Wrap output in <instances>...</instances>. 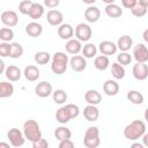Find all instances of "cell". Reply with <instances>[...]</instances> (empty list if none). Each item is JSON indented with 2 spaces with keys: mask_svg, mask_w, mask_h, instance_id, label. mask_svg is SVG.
<instances>
[{
  "mask_svg": "<svg viewBox=\"0 0 148 148\" xmlns=\"http://www.w3.org/2000/svg\"><path fill=\"white\" fill-rule=\"evenodd\" d=\"M145 133H146V125L141 120H133L124 128V136L130 141L140 139Z\"/></svg>",
  "mask_w": 148,
  "mask_h": 148,
  "instance_id": "1",
  "label": "cell"
},
{
  "mask_svg": "<svg viewBox=\"0 0 148 148\" xmlns=\"http://www.w3.org/2000/svg\"><path fill=\"white\" fill-rule=\"evenodd\" d=\"M68 57L65 52H56L52 56V61H51V71L57 74L61 75L66 72L67 65H68Z\"/></svg>",
  "mask_w": 148,
  "mask_h": 148,
  "instance_id": "2",
  "label": "cell"
},
{
  "mask_svg": "<svg viewBox=\"0 0 148 148\" xmlns=\"http://www.w3.org/2000/svg\"><path fill=\"white\" fill-rule=\"evenodd\" d=\"M23 134L25 139H28L30 142H34L42 138V132L39 128V124L34 120L29 119L23 124Z\"/></svg>",
  "mask_w": 148,
  "mask_h": 148,
  "instance_id": "3",
  "label": "cell"
},
{
  "mask_svg": "<svg viewBox=\"0 0 148 148\" xmlns=\"http://www.w3.org/2000/svg\"><path fill=\"white\" fill-rule=\"evenodd\" d=\"M83 143L87 148H96L101 143L99 139V131L96 126H90L86 130L84 138H83Z\"/></svg>",
  "mask_w": 148,
  "mask_h": 148,
  "instance_id": "4",
  "label": "cell"
},
{
  "mask_svg": "<svg viewBox=\"0 0 148 148\" xmlns=\"http://www.w3.org/2000/svg\"><path fill=\"white\" fill-rule=\"evenodd\" d=\"M7 138H8L9 142L13 147H21L24 145V141H25L24 134L18 128H15V127H13L8 131Z\"/></svg>",
  "mask_w": 148,
  "mask_h": 148,
  "instance_id": "5",
  "label": "cell"
},
{
  "mask_svg": "<svg viewBox=\"0 0 148 148\" xmlns=\"http://www.w3.org/2000/svg\"><path fill=\"white\" fill-rule=\"evenodd\" d=\"M92 36V30L87 23H79L75 28V37L81 42H88Z\"/></svg>",
  "mask_w": 148,
  "mask_h": 148,
  "instance_id": "6",
  "label": "cell"
},
{
  "mask_svg": "<svg viewBox=\"0 0 148 148\" xmlns=\"http://www.w3.org/2000/svg\"><path fill=\"white\" fill-rule=\"evenodd\" d=\"M133 57L136 60V62L148 61V47L142 43L136 44L133 49Z\"/></svg>",
  "mask_w": 148,
  "mask_h": 148,
  "instance_id": "7",
  "label": "cell"
},
{
  "mask_svg": "<svg viewBox=\"0 0 148 148\" xmlns=\"http://www.w3.org/2000/svg\"><path fill=\"white\" fill-rule=\"evenodd\" d=\"M52 92H53L52 84L47 81H42V82L37 83V86L35 88V94L40 98L49 97L50 95H52Z\"/></svg>",
  "mask_w": 148,
  "mask_h": 148,
  "instance_id": "8",
  "label": "cell"
},
{
  "mask_svg": "<svg viewBox=\"0 0 148 148\" xmlns=\"http://www.w3.org/2000/svg\"><path fill=\"white\" fill-rule=\"evenodd\" d=\"M132 73H133V76H134L136 80L143 81V80H146L147 76H148V66L146 65V62H136V64L133 66Z\"/></svg>",
  "mask_w": 148,
  "mask_h": 148,
  "instance_id": "9",
  "label": "cell"
},
{
  "mask_svg": "<svg viewBox=\"0 0 148 148\" xmlns=\"http://www.w3.org/2000/svg\"><path fill=\"white\" fill-rule=\"evenodd\" d=\"M46 20L49 22V24L53 25V27H59L60 24H62L64 21V15L60 10L57 9H51L47 12L46 14Z\"/></svg>",
  "mask_w": 148,
  "mask_h": 148,
  "instance_id": "10",
  "label": "cell"
},
{
  "mask_svg": "<svg viewBox=\"0 0 148 148\" xmlns=\"http://www.w3.org/2000/svg\"><path fill=\"white\" fill-rule=\"evenodd\" d=\"M1 22L12 28V27H15L17 23H18V17H17V14L14 12V10H5L2 12L1 14Z\"/></svg>",
  "mask_w": 148,
  "mask_h": 148,
  "instance_id": "11",
  "label": "cell"
},
{
  "mask_svg": "<svg viewBox=\"0 0 148 148\" xmlns=\"http://www.w3.org/2000/svg\"><path fill=\"white\" fill-rule=\"evenodd\" d=\"M69 65H71V68L74 72H82L87 67V61H86V58L84 57L76 56L75 54V56H73L69 59Z\"/></svg>",
  "mask_w": 148,
  "mask_h": 148,
  "instance_id": "12",
  "label": "cell"
},
{
  "mask_svg": "<svg viewBox=\"0 0 148 148\" xmlns=\"http://www.w3.org/2000/svg\"><path fill=\"white\" fill-rule=\"evenodd\" d=\"M56 119H57V121L59 124H62V125L67 124L71 119H73V116H72V113H71V111H69V109H68L67 105L61 106L60 109L57 110V112H56Z\"/></svg>",
  "mask_w": 148,
  "mask_h": 148,
  "instance_id": "13",
  "label": "cell"
},
{
  "mask_svg": "<svg viewBox=\"0 0 148 148\" xmlns=\"http://www.w3.org/2000/svg\"><path fill=\"white\" fill-rule=\"evenodd\" d=\"M98 50L104 56H112L117 52L118 50V46L117 44H114L113 42H110V40H103L99 43L98 45Z\"/></svg>",
  "mask_w": 148,
  "mask_h": 148,
  "instance_id": "14",
  "label": "cell"
},
{
  "mask_svg": "<svg viewBox=\"0 0 148 148\" xmlns=\"http://www.w3.org/2000/svg\"><path fill=\"white\" fill-rule=\"evenodd\" d=\"M83 117L88 121H96L98 119V117H99V110L97 109L96 105L88 104L83 109Z\"/></svg>",
  "mask_w": 148,
  "mask_h": 148,
  "instance_id": "15",
  "label": "cell"
},
{
  "mask_svg": "<svg viewBox=\"0 0 148 148\" xmlns=\"http://www.w3.org/2000/svg\"><path fill=\"white\" fill-rule=\"evenodd\" d=\"M119 91V83L114 80H106L103 83V92L108 96H116Z\"/></svg>",
  "mask_w": 148,
  "mask_h": 148,
  "instance_id": "16",
  "label": "cell"
},
{
  "mask_svg": "<svg viewBox=\"0 0 148 148\" xmlns=\"http://www.w3.org/2000/svg\"><path fill=\"white\" fill-rule=\"evenodd\" d=\"M101 17V10L96 7V6H89L86 10H84V18L89 22V23H95L99 20Z\"/></svg>",
  "mask_w": 148,
  "mask_h": 148,
  "instance_id": "17",
  "label": "cell"
},
{
  "mask_svg": "<svg viewBox=\"0 0 148 148\" xmlns=\"http://www.w3.org/2000/svg\"><path fill=\"white\" fill-rule=\"evenodd\" d=\"M65 49H66L67 53L75 56V54H77V53L82 50L81 40H79L77 38H76V39H75V38H71V39L67 40V43H66V45H65Z\"/></svg>",
  "mask_w": 148,
  "mask_h": 148,
  "instance_id": "18",
  "label": "cell"
},
{
  "mask_svg": "<svg viewBox=\"0 0 148 148\" xmlns=\"http://www.w3.org/2000/svg\"><path fill=\"white\" fill-rule=\"evenodd\" d=\"M84 99L88 104H92V105H97L102 102V95L99 91L95 90V89H89L86 91L84 94Z\"/></svg>",
  "mask_w": 148,
  "mask_h": 148,
  "instance_id": "19",
  "label": "cell"
},
{
  "mask_svg": "<svg viewBox=\"0 0 148 148\" xmlns=\"http://www.w3.org/2000/svg\"><path fill=\"white\" fill-rule=\"evenodd\" d=\"M74 35V29L71 24L68 23H62L59 25L58 28V36L61 38V39H71Z\"/></svg>",
  "mask_w": 148,
  "mask_h": 148,
  "instance_id": "20",
  "label": "cell"
},
{
  "mask_svg": "<svg viewBox=\"0 0 148 148\" xmlns=\"http://www.w3.org/2000/svg\"><path fill=\"white\" fill-rule=\"evenodd\" d=\"M25 32L30 37H38L43 32V27L38 22H35L34 21V22H30V23H28L25 25Z\"/></svg>",
  "mask_w": 148,
  "mask_h": 148,
  "instance_id": "21",
  "label": "cell"
},
{
  "mask_svg": "<svg viewBox=\"0 0 148 148\" xmlns=\"http://www.w3.org/2000/svg\"><path fill=\"white\" fill-rule=\"evenodd\" d=\"M5 75H6V77H7L9 81L16 82V81H18V80L21 79V75H22V74H21V71H20V68H18L17 66L10 65V66H8V67L6 68Z\"/></svg>",
  "mask_w": 148,
  "mask_h": 148,
  "instance_id": "22",
  "label": "cell"
},
{
  "mask_svg": "<svg viewBox=\"0 0 148 148\" xmlns=\"http://www.w3.org/2000/svg\"><path fill=\"white\" fill-rule=\"evenodd\" d=\"M23 74H24V77H25L28 81H31V82L37 81V80L39 79V69H38L36 66H34V65L27 66V67L24 68Z\"/></svg>",
  "mask_w": 148,
  "mask_h": 148,
  "instance_id": "23",
  "label": "cell"
},
{
  "mask_svg": "<svg viewBox=\"0 0 148 148\" xmlns=\"http://www.w3.org/2000/svg\"><path fill=\"white\" fill-rule=\"evenodd\" d=\"M133 45V39L128 35H123L121 37L118 38L117 46L120 51H128Z\"/></svg>",
  "mask_w": 148,
  "mask_h": 148,
  "instance_id": "24",
  "label": "cell"
},
{
  "mask_svg": "<svg viewBox=\"0 0 148 148\" xmlns=\"http://www.w3.org/2000/svg\"><path fill=\"white\" fill-rule=\"evenodd\" d=\"M105 14L109 17L117 18L123 15V9L116 3H110V5H106V7H105Z\"/></svg>",
  "mask_w": 148,
  "mask_h": 148,
  "instance_id": "25",
  "label": "cell"
},
{
  "mask_svg": "<svg viewBox=\"0 0 148 148\" xmlns=\"http://www.w3.org/2000/svg\"><path fill=\"white\" fill-rule=\"evenodd\" d=\"M109 65H110V60H109L108 56L102 54V56L95 57L94 66H95L96 69H98V71H105V69H108Z\"/></svg>",
  "mask_w": 148,
  "mask_h": 148,
  "instance_id": "26",
  "label": "cell"
},
{
  "mask_svg": "<svg viewBox=\"0 0 148 148\" xmlns=\"http://www.w3.org/2000/svg\"><path fill=\"white\" fill-rule=\"evenodd\" d=\"M54 136L56 139H58L59 141L65 140V139H71L72 136V132L68 127L66 126H59L54 130Z\"/></svg>",
  "mask_w": 148,
  "mask_h": 148,
  "instance_id": "27",
  "label": "cell"
},
{
  "mask_svg": "<svg viewBox=\"0 0 148 148\" xmlns=\"http://www.w3.org/2000/svg\"><path fill=\"white\" fill-rule=\"evenodd\" d=\"M44 15V6L38 3V2H34L31 9H30V13H29V16L30 18L32 20H38L42 16Z\"/></svg>",
  "mask_w": 148,
  "mask_h": 148,
  "instance_id": "28",
  "label": "cell"
},
{
  "mask_svg": "<svg viewBox=\"0 0 148 148\" xmlns=\"http://www.w3.org/2000/svg\"><path fill=\"white\" fill-rule=\"evenodd\" d=\"M111 74L116 80H121L125 76V68L119 62H113L111 65Z\"/></svg>",
  "mask_w": 148,
  "mask_h": 148,
  "instance_id": "29",
  "label": "cell"
},
{
  "mask_svg": "<svg viewBox=\"0 0 148 148\" xmlns=\"http://www.w3.org/2000/svg\"><path fill=\"white\" fill-rule=\"evenodd\" d=\"M13 92H14V87L12 83L6 82V81L0 82V97L1 98L9 97L13 95Z\"/></svg>",
  "mask_w": 148,
  "mask_h": 148,
  "instance_id": "30",
  "label": "cell"
},
{
  "mask_svg": "<svg viewBox=\"0 0 148 148\" xmlns=\"http://www.w3.org/2000/svg\"><path fill=\"white\" fill-rule=\"evenodd\" d=\"M127 99H128L131 103H133V104L140 105V104L143 103L145 97H143V95H142L141 92H139L138 90H130V91L127 92Z\"/></svg>",
  "mask_w": 148,
  "mask_h": 148,
  "instance_id": "31",
  "label": "cell"
},
{
  "mask_svg": "<svg viewBox=\"0 0 148 148\" xmlns=\"http://www.w3.org/2000/svg\"><path fill=\"white\" fill-rule=\"evenodd\" d=\"M34 59L38 65H45L51 60V54L46 51H39L35 53Z\"/></svg>",
  "mask_w": 148,
  "mask_h": 148,
  "instance_id": "32",
  "label": "cell"
},
{
  "mask_svg": "<svg viewBox=\"0 0 148 148\" xmlns=\"http://www.w3.org/2000/svg\"><path fill=\"white\" fill-rule=\"evenodd\" d=\"M82 53L84 58H94L97 53V47L92 43H87L82 49Z\"/></svg>",
  "mask_w": 148,
  "mask_h": 148,
  "instance_id": "33",
  "label": "cell"
},
{
  "mask_svg": "<svg viewBox=\"0 0 148 148\" xmlns=\"http://www.w3.org/2000/svg\"><path fill=\"white\" fill-rule=\"evenodd\" d=\"M52 98L57 104H64L67 101V94L62 89H57L52 92Z\"/></svg>",
  "mask_w": 148,
  "mask_h": 148,
  "instance_id": "34",
  "label": "cell"
},
{
  "mask_svg": "<svg viewBox=\"0 0 148 148\" xmlns=\"http://www.w3.org/2000/svg\"><path fill=\"white\" fill-rule=\"evenodd\" d=\"M23 54V47L20 43H12V47H10V58L13 59H18L21 58Z\"/></svg>",
  "mask_w": 148,
  "mask_h": 148,
  "instance_id": "35",
  "label": "cell"
},
{
  "mask_svg": "<svg viewBox=\"0 0 148 148\" xmlns=\"http://www.w3.org/2000/svg\"><path fill=\"white\" fill-rule=\"evenodd\" d=\"M32 5H34V2L31 0H23L18 5V12L23 15H29Z\"/></svg>",
  "mask_w": 148,
  "mask_h": 148,
  "instance_id": "36",
  "label": "cell"
},
{
  "mask_svg": "<svg viewBox=\"0 0 148 148\" xmlns=\"http://www.w3.org/2000/svg\"><path fill=\"white\" fill-rule=\"evenodd\" d=\"M132 61V56L130 53H127V51H121L118 56H117V62H119L120 65L125 66V65H130Z\"/></svg>",
  "mask_w": 148,
  "mask_h": 148,
  "instance_id": "37",
  "label": "cell"
},
{
  "mask_svg": "<svg viewBox=\"0 0 148 148\" xmlns=\"http://www.w3.org/2000/svg\"><path fill=\"white\" fill-rule=\"evenodd\" d=\"M14 38V31L10 28H2L0 30V39L2 42H10Z\"/></svg>",
  "mask_w": 148,
  "mask_h": 148,
  "instance_id": "38",
  "label": "cell"
},
{
  "mask_svg": "<svg viewBox=\"0 0 148 148\" xmlns=\"http://www.w3.org/2000/svg\"><path fill=\"white\" fill-rule=\"evenodd\" d=\"M132 14L135 16V17H142L147 14V7L140 5V3H136L132 9H131Z\"/></svg>",
  "mask_w": 148,
  "mask_h": 148,
  "instance_id": "39",
  "label": "cell"
},
{
  "mask_svg": "<svg viewBox=\"0 0 148 148\" xmlns=\"http://www.w3.org/2000/svg\"><path fill=\"white\" fill-rule=\"evenodd\" d=\"M10 47H12V44H9L7 42H2L0 44V56L2 58L9 57L10 56Z\"/></svg>",
  "mask_w": 148,
  "mask_h": 148,
  "instance_id": "40",
  "label": "cell"
},
{
  "mask_svg": "<svg viewBox=\"0 0 148 148\" xmlns=\"http://www.w3.org/2000/svg\"><path fill=\"white\" fill-rule=\"evenodd\" d=\"M31 143H32L34 148H47L49 147V142L43 138H40V139H38V140H36Z\"/></svg>",
  "mask_w": 148,
  "mask_h": 148,
  "instance_id": "41",
  "label": "cell"
},
{
  "mask_svg": "<svg viewBox=\"0 0 148 148\" xmlns=\"http://www.w3.org/2000/svg\"><path fill=\"white\" fill-rule=\"evenodd\" d=\"M74 147V142L71 139H65L59 141V148H73Z\"/></svg>",
  "mask_w": 148,
  "mask_h": 148,
  "instance_id": "42",
  "label": "cell"
},
{
  "mask_svg": "<svg viewBox=\"0 0 148 148\" xmlns=\"http://www.w3.org/2000/svg\"><path fill=\"white\" fill-rule=\"evenodd\" d=\"M138 0H121V5L127 9H132Z\"/></svg>",
  "mask_w": 148,
  "mask_h": 148,
  "instance_id": "43",
  "label": "cell"
},
{
  "mask_svg": "<svg viewBox=\"0 0 148 148\" xmlns=\"http://www.w3.org/2000/svg\"><path fill=\"white\" fill-rule=\"evenodd\" d=\"M60 0H44V6L49 7V8H56L57 6H59Z\"/></svg>",
  "mask_w": 148,
  "mask_h": 148,
  "instance_id": "44",
  "label": "cell"
},
{
  "mask_svg": "<svg viewBox=\"0 0 148 148\" xmlns=\"http://www.w3.org/2000/svg\"><path fill=\"white\" fill-rule=\"evenodd\" d=\"M142 143L145 147H148V133H145L142 135Z\"/></svg>",
  "mask_w": 148,
  "mask_h": 148,
  "instance_id": "45",
  "label": "cell"
},
{
  "mask_svg": "<svg viewBox=\"0 0 148 148\" xmlns=\"http://www.w3.org/2000/svg\"><path fill=\"white\" fill-rule=\"evenodd\" d=\"M6 69H5V62L2 60H0V73L1 74H5Z\"/></svg>",
  "mask_w": 148,
  "mask_h": 148,
  "instance_id": "46",
  "label": "cell"
},
{
  "mask_svg": "<svg viewBox=\"0 0 148 148\" xmlns=\"http://www.w3.org/2000/svg\"><path fill=\"white\" fill-rule=\"evenodd\" d=\"M142 38H143V40H145L146 43H148V29H146V30L143 31V34H142Z\"/></svg>",
  "mask_w": 148,
  "mask_h": 148,
  "instance_id": "47",
  "label": "cell"
},
{
  "mask_svg": "<svg viewBox=\"0 0 148 148\" xmlns=\"http://www.w3.org/2000/svg\"><path fill=\"white\" fill-rule=\"evenodd\" d=\"M138 3H140V5H142V6L148 8V0H138Z\"/></svg>",
  "mask_w": 148,
  "mask_h": 148,
  "instance_id": "48",
  "label": "cell"
},
{
  "mask_svg": "<svg viewBox=\"0 0 148 148\" xmlns=\"http://www.w3.org/2000/svg\"><path fill=\"white\" fill-rule=\"evenodd\" d=\"M143 147V143H133L132 145V148H142Z\"/></svg>",
  "mask_w": 148,
  "mask_h": 148,
  "instance_id": "49",
  "label": "cell"
},
{
  "mask_svg": "<svg viewBox=\"0 0 148 148\" xmlns=\"http://www.w3.org/2000/svg\"><path fill=\"white\" fill-rule=\"evenodd\" d=\"M84 3H87V5H92L94 2H96V0H82Z\"/></svg>",
  "mask_w": 148,
  "mask_h": 148,
  "instance_id": "50",
  "label": "cell"
},
{
  "mask_svg": "<svg viewBox=\"0 0 148 148\" xmlns=\"http://www.w3.org/2000/svg\"><path fill=\"white\" fill-rule=\"evenodd\" d=\"M0 148H9V145L5 142H0Z\"/></svg>",
  "mask_w": 148,
  "mask_h": 148,
  "instance_id": "51",
  "label": "cell"
},
{
  "mask_svg": "<svg viewBox=\"0 0 148 148\" xmlns=\"http://www.w3.org/2000/svg\"><path fill=\"white\" fill-rule=\"evenodd\" d=\"M145 120L148 123V108L145 110Z\"/></svg>",
  "mask_w": 148,
  "mask_h": 148,
  "instance_id": "52",
  "label": "cell"
},
{
  "mask_svg": "<svg viewBox=\"0 0 148 148\" xmlns=\"http://www.w3.org/2000/svg\"><path fill=\"white\" fill-rule=\"evenodd\" d=\"M103 2H105L106 5H110V3H113L114 2V0H102Z\"/></svg>",
  "mask_w": 148,
  "mask_h": 148,
  "instance_id": "53",
  "label": "cell"
}]
</instances>
